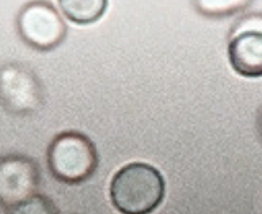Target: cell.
<instances>
[{"mask_svg":"<svg viewBox=\"0 0 262 214\" xmlns=\"http://www.w3.org/2000/svg\"><path fill=\"white\" fill-rule=\"evenodd\" d=\"M258 132H259V136L262 138V109L259 111V115H258Z\"/></svg>","mask_w":262,"mask_h":214,"instance_id":"obj_10","label":"cell"},{"mask_svg":"<svg viewBox=\"0 0 262 214\" xmlns=\"http://www.w3.org/2000/svg\"><path fill=\"white\" fill-rule=\"evenodd\" d=\"M7 210V214H60L59 209L51 199L39 194L33 195Z\"/></svg>","mask_w":262,"mask_h":214,"instance_id":"obj_9","label":"cell"},{"mask_svg":"<svg viewBox=\"0 0 262 214\" xmlns=\"http://www.w3.org/2000/svg\"><path fill=\"white\" fill-rule=\"evenodd\" d=\"M227 53L236 74L243 78H262V18H246L234 29Z\"/></svg>","mask_w":262,"mask_h":214,"instance_id":"obj_6","label":"cell"},{"mask_svg":"<svg viewBox=\"0 0 262 214\" xmlns=\"http://www.w3.org/2000/svg\"><path fill=\"white\" fill-rule=\"evenodd\" d=\"M166 183L157 168L145 163H130L112 179L110 199L122 214H149L162 203Z\"/></svg>","mask_w":262,"mask_h":214,"instance_id":"obj_1","label":"cell"},{"mask_svg":"<svg viewBox=\"0 0 262 214\" xmlns=\"http://www.w3.org/2000/svg\"><path fill=\"white\" fill-rule=\"evenodd\" d=\"M0 105L19 117L32 115L42 107V84L29 66L20 62L0 66Z\"/></svg>","mask_w":262,"mask_h":214,"instance_id":"obj_4","label":"cell"},{"mask_svg":"<svg viewBox=\"0 0 262 214\" xmlns=\"http://www.w3.org/2000/svg\"><path fill=\"white\" fill-rule=\"evenodd\" d=\"M253 0H193L197 12L207 18H227L250 6Z\"/></svg>","mask_w":262,"mask_h":214,"instance_id":"obj_8","label":"cell"},{"mask_svg":"<svg viewBox=\"0 0 262 214\" xmlns=\"http://www.w3.org/2000/svg\"><path fill=\"white\" fill-rule=\"evenodd\" d=\"M16 30L26 45L39 52L53 51L67 37L63 18L47 0L25 4L16 16Z\"/></svg>","mask_w":262,"mask_h":214,"instance_id":"obj_3","label":"cell"},{"mask_svg":"<svg viewBox=\"0 0 262 214\" xmlns=\"http://www.w3.org/2000/svg\"><path fill=\"white\" fill-rule=\"evenodd\" d=\"M48 165L61 183L79 184L90 179L98 167V153L93 141L78 132L56 136L48 149Z\"/></svg>","mask_w":262,"mask_h":214,"instance_id":"obj_2","label":"cell"},{"mask_svg":"<svg viewBox=\"0 0 262 214\" xmlns=\"http://www.w3.org/2000/svg\"><path fill=\"white\" fill-rule=\"evenodd\" d=\"M67 19L76 25L98 22L107 10L109 0H57Z\"/></svg>","mask_w":262,"mask_h":214,"instance_id":"obj_7","label":"cell"},{"mask_svg":"<svg viewBox=\"0 0 262 214\" xmlns=\"http://www.w3.org/2000/svg\"><path fill=\"white\" fill-rule=\"evenodd\" d=\"M39 168L32 157L10 153L0 157V206L10 209L37 194Z\"/></svg>","mask_w":262,"mask_h":214,"instance_id":"obj_5","label":"cell"}]
</instances>
